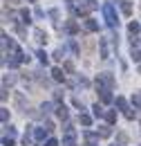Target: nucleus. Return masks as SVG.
<instances>
[{"instance_id":"1","label":"nucleus","mask_w":141,"mask_h":146,"mask_svg":"<svg viewBox=\"0 0 141 146\" xmlns=\"http://www.w3.org/2000/svg\"><path fill=\"white\" fill-rule=\"evenodd\" d=\"M103 16H105L107 27H119V16H117L112 2H105V5H103Z\"/></svg>"},{"instance_id":"2","label":"nucleus","mask_w":141,"mask_h":146,"mask_svg":"<svg viewBox=\"0 0 141 146\" xmlns=\"http://www.w3.org/2000/svg\"><path fill=\"white\" fill-rule=\"evenodd\" d=\"M96 7H99L96 0H81V5L74 9V14H76V16H88L90 11H94Z\"/></svg>"},{"instance_id":"3","label":"nucleus","mask_w":141,"mask_h":146,"mask_svg":"<svg viewBox=\"0 0 141 146\" xmlns=\"http://www.w3.org/2000/svg\"><path fill=\"white\" fill-rule=\"evenodd\" d=\"M117 106H119V108L125 112V117H128V119H134V112L128 108V101H125V97H117Z\"/></svg>"},{"instance_id":"4","label":"nucleus","mask_w":141,"mask_h":146,"mask_svg":"<svg viewBox=\"0 0 141 146\" xmlns=\"http://www.w3.org/2000/svg\"><path fill=\"white\" fill-rule=\"evenodd\" d=\"M96 79H99V81H101V83H103L105 88H110V90L114 88V76H112L110 72H103V74H99Z\"/></svg>"},{"instance_id":"5","label":"nucleus","mask_w":141,"mask_h":146,"mask_svg":"<svg viewBox=\"0 0 141 146\" xmlns=\"http://www.w3.org/2000/svg\"><path fill=\"white\" fill-rule=\"evenodd\" d=\"M65 32L72 34V36H76V34L81 32V27H78V23H76V20H67V23H65Z\"/></svg>"},{"instance_id":"6","label":"nucleus","mask_w":141,"mask_h":146,"mask_svg":"<svg viewBox=\"0 0 141 146\" xmlns=\"http://www.w3.org/2000/svg\"><path fill=\"white\" fill-rule=\"evenodd\" d=\"M32 135H34V139H36V142H45L47 128H32Z\"/></svg>"},{"instance_id":"7","label":"nucleus","mask_w":141,"mask_h":146,"mask_svg":"<svg viewBox=\"0 0 141 146\" xmlns=\"http://www.w3.org/2000/svg\"><path fill=\"white\" fill-rule=\"evenodd\" d=\"M34 38L38 40V43H47V40H49V36H47V32H43L40 27H36V29H34Z\"/></svg>"},{"instance_id":"8","label":"nucleus","mask_w":141,"mask_h":146,"mask_svg":"<svg viewBox=\"0 0 141 146\" xmlns=\"http://www.w3.org/2000/svg\"><path fill=\"white\" fill-rule=\"evenodd\" d=\"M83 25H85V32H99V23L94 18H85Z\"/></svg>"},{"instance_id":"9","label":"nucleus","mask_w":141,"mask_h":146,"mask_svg":"<svg viewBox=\"0 0 141 146\" xmlns=\"http://www.w3.org/2000/svg\"><path fill=\"white\" fill-rule=\"evenodd\" d=\"M67 115H70V112H67V106H65V104H58V106H56V117H58V119H67Z\"/></svg>"},{"instance_id":"10","label":"nucleus","mask_w":141,"mask_h":146,"mask_svg":"<svg viewBox=\"0 0 141 146\" xmlns=\"http://www.w3.org/2000/svg\"><path fill=\"white\" fill-rule=\"evenodd\" d=\"M14 104H16L18 110H25V97L20 92H14Z\"/></svg>"},{"instance_id":"11","label":"nucleus","mask_w":141,"mask_h":146,"mask_svg":"<svg viewBox=\"0 0 141 146\" xmlns=\"http://www.w3.org/2000/svg\"><path fill=\"white\" fill-rule=\"evenodd\" d=\"M128 32H130V36H137V34L141 32V25L137 23V20H132V23L128 25Z\"/></svg>"},{"instance_id":"12","label":"nucleus","mask_w":141,"mask_h":146,"mask_svg":"<svg viewBox=\"0 0 141 146\" xmlns=\"http://www.w3.org/2000/svg\"><path fill=\"white\" fill-rule=\"evenodd\" d=\"M99 47H101V58H110V52H107V40L101 38L99 40Z\"/></svg>"},{"instance_id":"13","label":"nucleus","mask_w":141,"mask_h":146,"mask_svg":"<svg viewBox=\"0 0 141 146\" xmlns=\"http://www.w3.org/2000/svg\"><path fill=\"white\" fill-rule=\"evenodd\" d=\"M52 79H54V81H65L63 70H61V68H54V70H52Z\"/></svg>"},{"instance_id":"14","label":"nucleus","mask_w":141,"mask_h":146,"mask_svg":"<svg viewBox=\"0 0 141 146\" xmlns=\"http://www.w3.org/2000/svg\"><path fill=\"white\" fill-rule=\"evenodd\" d=\"M121 11H123L125 16L132 14V5H130V0H121Z\"/></svg>"},{"instance_id":"15","label":"nucleus","mask_w":141,"mask_h":146,"mask_svg":"<svg viewBox=\"0 0 141 146\" xmlns=\"http://www.w3.org/2000/svg\"><path fill=\"white\" fill-rule=\"evenodd\" d=\"M96 135H99V137H110V135H112V130H110V126H99Z\"/></svg>"},{"instance_id":"16","label":"nucleus","mask_w":141,"mask_h":146,"mask_svg":"<svg viewBox=\"0 0 141 146\" xmlns=\"http://www.w3.org/2000/svg\"><path fill=\"white\" fill-rule=\"evenodd\" d=\"M65 139H76V130H74V126H65Z\"/></svg>"},{"instance_id":"17","label":"nucleus","mask_w":141,"mask_h":146,"mask_svg":"<svg viewBox=\"0 0 141 146\" xmlns=\"http://www.w3.org/2000/svg\"><path fill=\"white\" fill-rule=\"evenodd\" d=\"M92 110H94V117H105V110H103V106H101V104H94V106H92Z\"/></svg>"},{"instance_id":"18","label":"nucleus","mask_w":141,"mask_h":146,"mask_svg":"<svg viewBox=\"0 0 141 146\" xmlns=\"http://www.w3.org/2000/svg\"><path fill=\"white\" fill-rule=\"evenodd\" d=\"M96 139H99V135H94V133H85V142H88V146H94V144H96Z\"/></svg>"},{"instance_id":"19","label":"nucleus","mask_w":141,"mask_h":146,"mask_svg":"<svg viewBox=\"0 0 141 146\" xmlns=\"http://www.w3.org/2000/svg\"><path fill=\"white\" fill-rule=\"evenodd\" d=\"M36 56H38V61H40L43 65H47V63H49V58H47V54H45V50H38Z\"/></svg>"},{"instance_id":"20","label":"nucleus","mask_w":141,"mask_h":146,"mask_svg":"<svg viewBox=\"0 0 141 146\" xmlns=\"http://www.w3.org/2000/svg\"><path fill=\"white\" fill-rule=\"evenodd\" d=\"M7 83H9V86H14V83H16V74H5L2 86H7Z\"/></svg>"},{"instance_id":"21","label":"nucleus","mask_w":141,"mask_h":146,"mask_svg":"<svg viewBox=\"0 0 141 146\" xmlns=\"http://www.w3.org/2000/svg\"><path fill=\"white\" fill-rule=\"evenodd\" d=\"M110 92L112 90H103L101 92V101H103V104H112V94H110Z\"/></svg>"},{"instance_id":"22","label":"nucleus","mask_w":141,"mask_h":146,"mask_svg":"<svg viewBox=\"0 0 141 146\" xmlns=\"http://www.w3.org/2000/svg\"><path fill=\"white\" fill-rule=\"evenodd\" d=\"M20 18H22V23H25V25H29V23H32V14H29L27 9H22V11H20Z\"/></svg>"},{"instance_id":"23","label":"nucleus","mask_w":141,"mask_h":146,"mask_svg":"<svg viewBox=\"0 0 141 146\" xmlns=\"http://www.w3.org/2000/svg\"><path fill=\"white\" fill-rule=\"evenodd\" d=\"M105 121L107 124H114V121H117V112H114V110H107L105 112Z\"/></svg>"},{"instance_id":"24","label":"nucleus","mask_w":141,"mask_h":146,"mask_svg":"<svg viewBox=\"0 0 141 146\" xmlns=\"http://www.w3.org/2000/svg\"><path fill=\"white\" fill-rule=\"evenodd\" d=\"M78 121H81L83 126H90V124H92V117H90V115H85V112H81V117H78Z\"/></svg>"},{"instance_id":"25","label":"nucleus","mask_w":141,"mask_h":146,"mask_svg":"<svg viewBox=\"0 0 141 146\" xmlns=\"http://www.w3.org/2000/svg\"><path fill=\"white\" fill-rule=\"evenodd\" d=\"M0 119H2V124H7V119H9V110H7V108L0 110Z\"/></svg>"},{"instance_id":"26","label":"nucleus","mask_w":141,"mask_h":146,"mask_svg":"<svg viewBox=\"0 0 141 146\" xmlns=\"http://www.w3.org/2000/svg\"><path fill=\"white\" fill-rule=\"evenodd\" d=\"M49 110H52V104H43V106H40V115L45 117V115H47Z\"/></svg>"},{"instance_id":"27","label":"nucleus","mask_w":141,"mask_h":146,"mask_svg":"<svg viewBox=\"0 0 141 146\" xmlns=\"http://www.w3.org/2000/svg\"><path fill=\"white\" fill-rule=\"evenodd\" d=\"M2 146H14V137L5 135V137H2Z\"/></svg>"},{"instance_id":"28","label":"nucleus","mask_w":141,"mask_h":146,"mask_svg":"<svg viewBox=\"0 0 141 146\" xmlns=\"http://www.w3.org/2000/svg\"><path fill=\"white\" fill-rule=\"evenodd\" d=\"M132 104H134L137 108H141V92H137V94L132 97Z\"/></svg>"},{"instance_id":"29","label":"nucleus","mask_w":141,"mask_h":146,"mask_svg":"<svg viewBox=\"0 0 141 146\" xmlns=\"http://www.w3.org/2000/svg\"><path fill=\"white\" fill-rule=\"evenodd\" d=\"M132 58H134L137 63H141V50H132Z\"/></svg>"},{"instance_id":"30","label":"nucleus","mask_w":141,"mask_h":146,"mask_svg":"<svg viewBox=\"0 0 141 146\" xmlns=\"http://www.w3.org/2000/svg\"><path fill=\"white\" fill-rule=\"evenodd\" d=\"M74 108H78L83 112V104H81V99H76V97H74Z\"/></svg>"},{"instance_id":"31","label":"nucleus","mask_w":141,"mask_h":146,"mask_svg":"<svg viewBox=\"0 0 141 146\" xmlns=\"http://www.w3.org/2000/svg\"><path fill=\"white\" fill-rule=\"evenodd\" d=\"M63 146H76V139H63Z\"/></svg>"},{"instance_id":"32","label":"nucleus","mask_w":141,"mask_h":146,"mask_svg":"<svg viewBox=\"0 0 141 146\" xmlns=\"http://www.w3.org/2000/svg\"><path fill=\"white\" fill-rule=\"evenodd\" d=\"M45 146H58V142H56V139H54V137H49V139H47V142H45Z\"/></svg>"},{"instance_id":"33","label":"nucleus","mask_w":141,"mask_h":146,"mask_svg":"<svg viewBox=\"0 0 141 146\" xmlns=\"http://www.w3.org/2000/svg\"><path fill=\"white\" fill-rule=\"evenodd\" d=\"M70 50H72V52H74V54H78V45H76L74 40H72V43H70Z\"/></svg>"},{"instance_id":"34","label":"nucleus","mask_w":141,"mask_h":146,"mask_svg":"<svg viewBox=\"0 0 141 146\" xmlns=\"http://www.w3.org/2000/svg\"><path fill=\"white\" fill-rule=\"evenodd\" d=\"M7 133H9V137H16V128L14 126H7Z\"/></svg>"},{"instance_id":"35","label":"nucleus","mask_w":141,"mask_h":146,"mask_svg":"<svg viewBox=\"0 0 141 146\" xmlns=\"http://www.w3.org/2000/svg\"><path fill=\"white\" fill-rule=\"evenodd\" d=\"M54 58L61 61V58H63V50H56V52H54Z\"/></svg>"},{"instance_id":"36","label":"nucleus","mask_w":141,"mask_h":146,"mask_svg":"<svg viewBox=\"0 0 141 146\" xmlns=\"http://www.w3.org/2000/svg\"><path fill=\"white\" fill-rule=\"evenodd\" d=\"M65 70H67V72H74V63H72V61L65 63Z\"/></svg>"},{"instance_id":"37","label":"nucleus","mask_w":141,"mask_h":146,"mask_svg":"<svg viewBox=\"0 0 141 146\" xmlns=\"http://www.w3.org/2000/svg\"><path fill=\"white\" fill-rule=\"evenodd\" d=\"M54 99H56V101H61V99H63V92L56 90V92H54Z\"/></svg>"},{"instance_id":"38","label":"nucleus","mask_w":141,"mask_h":146,"mask_svg":"<svg viewBox=\"0 0 141 146\" xmlns=\"http://www.w3.org/2000/svg\"><path fill=\"white\" fill-rule=\"evenodd\" d=\"M5 2H9V5H16L18 0H5Z\"/></svg>"},{"instance_id":"39","label":"nucleus","mask_w":141,"mask_h":146,"mask_svg":"<svg viewBox=\"0 0 141 146\" xmlns=\"http://www.w3.org/2000/svg\"><path fill=\"white\" fill-rule=\"evenodd\" d=\"M139 74H141V63H139Z\"/></svg>"},{"instance_id":"40","label":"nucleus","mask_w":141,"mask_h":146,"mask_svg":"<svg viewBox=\"0 0 141 146\" xmlns=\"http://www.w3.org/2000/svg\"><path fill=\"white\" fill-rule=\"evenodd\" d=\"M29 2H36V0H29Z\"/></svg>"},{"instance_id":"41","label":"nucleus","mask_w":141,"mask_h":146,"mask_svg":"<svg viewBox=\"0 0 141 146\" xmlns=\"http://www.w3.org/2000/svg\"><path fill=\"white\" fill-rule=\"evenodd\" d=\"M114 146H119V144H114Z\"/></svg>"}]
</instances>
